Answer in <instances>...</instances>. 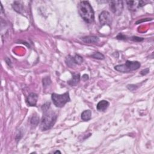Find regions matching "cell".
Masks as SVG:
<instances>
[{
  "mask_svg": "<svg viewBox=\"0 0 154 154\" xmlns=\"http://www.w3.org/2000/svg\"><path fill=\"white\" fill-rule=\"evenodd\" d=\"M42 83H43V86L44 87H46L51 84V80L50 79L49 76H46L45 78H44V79L42 80Z\"/></svg>",
  "mask_w": 154,
  "mask_h": 154,
  "instance_id": "obj_18",
  "label": "cell"
},
{
  "mask_svg": "<svg viewBox=\"0 0 154 154\" xmlns=\"http://www.w3.org/2000/svg\"><path fill=\"white\" fill-rule=\"evenodd\" d=\"M140 66V63L137 62V61L132 62V61L127 60L125 64H119V65L114 66V69L117 71L120 72L129 73L139 69Z\"/></svg>",
  "mask_w": 154,
  "mask_h": 154,
  "instance_id": "obj_3",
  "label": "cell"
},
{
  "mask_svg": "<svg viewBox=\"0 0 154 154\" xmlns=\"http://www.w3.org/2000/svg\"><path fill=\"white\" fill-rule=\"evenodd\" d=\"M51 99L54 104L57 107L62 108L66 103L69 102L71 101L69 96V93L67 92L62 95H59L57 93L52 94Z\"/></svg>",
  "mask_w": 154,
  "mask_h": 154,
  "instance_id": "obj_4",
  "label": "cell"
},
{
  "mask_svg": "<svg viewBox=\"0 0 154 154\" xmlns=\"http://www.w3.org/2000/svg\"><path fill=\"white\" fill-rule=\"evenodd\" d=\"M92 118V112L90 110L84 111L81 113V119L84 121H89Z\"/></svg>",
  "mask_w": 154,
  "mask_h": 154,
  "instance_id": "obj_11",
  "label": "cell"
},
{
  "mask_svg": "<svg viewBox=\"0 0 154 154\" xmlns=\"http://www.w3.org/2000/svg\"><path fill=\"white\" fill-rule=\"evenodd\" d=\"M50 106V102H46L42 107L43 116L40 125V130L42 131H46L51 129L57 121V114L51 110Z\"/></svg>",
  "mask_w": 154,
  "mask_h": 154,
  "instance_id": "obj_1",
  "label": "cell"
},
{
  "mask_svg": "<svg viewBox=\"0 0 154 154\" xmlns=\"http://www.w3.org/2000/svg\"><path fill=\"white\" fill-rule=\"evenodd\" d=\"M12 6H13L14 10L16 12H17L18 13H21V12L22 11V6L20 3L18 2V1H15L13 5H12Z\"/></svg>",
  "mask_w": 154,
  "mask_h": 154,
  "instance_id": "obj_12",
  "label": "cell"
},
{
  "mask_svg": "<svg viewBox=\"0 0 154 154\" xmlns=\"http://www.w3.org/2000/svg\"><path fill=\"white\" fill-rule=\"evenodd\" d=\"M99 21L101 25H110L112 23V17L110 13L107 11L102 12L99 16Z\"/></svg>",
  "mask_w": 154,
  "mask_h": 154,
  "instance_id": "obj_6",
  "label": "cell"
},
{
  "mask_svg": "<svg viewBox=\"0 0 154 154\" xmlns=\"http://www.w3.org/2000/svg\"><path fill=\"white\" fill-rule=\"evenodd\" d=\"M110 8L114 15H121L123 9L122 1H110Z\"/></svg>",
  "mask_w": 154,
  "mask_h": 154,
  "instance_id": "obj_5",
  "label": "cell"
},
{
  "mask_svg": "<svg viewBox=\"0 0 154 154\" xmlns=\"http://www.w3.org/2000/svg\"><path fill=\"white\" fill-rule=\"evenodd\" d=\"M30 122H31V124L33 126H37L39 123V117L37 115H33L32 116Z\"/></svg>",
  "mask_w": 154,
  "mask_h": 154,
  "instance_id": "obj_13",
  "label": "cell"
},
{
  "mask_svg": "<svg viewBox=\"0 0 154 154\" xmlns=\"http://www.w3.org/2000/svg\"><path fill=\"white\" fill-rule=\"evenodd\" d=\"M6 63H7V64H8V66H11V64H12V63H11V61H10V60L9 58H6Z\"/></svg>",
  "mask_w": 154,
  "mask_h": 154,
  "instance_id": "obj_24",
  "label": "cell"
},
{
  "mask_svg": "<svg viewBox=\"0 0 154 154\" xmlns=\"http://www.w3.org/2000/svg\"><path fill=\"white\" fill-rule=\"evenodd\" d=\"M136 3H137V1H126L127 6H128L129 9H130V10H133V11L135 10L137 6L138 7V6L135 5Z\"/></svg>",
  "mask_w": 154,
  "mask_h": 154,
  "instance_id": "obj_14",
  "label": "cell"
},
{
  "mask_svg": "<svg viewBox=\"0 0 154 154\" xmlns=\"http://www.w3.org/2000/svg\"><path fill=\"white\" fill-rule=\"evenodd\" d=\"M127 88H128L129 90L131 91H134V90H135L136 89L138 88V87H137V85H136L130 84V85H127Z\"/></svg>",
  "mask_w": 154,
  "mask_h": 154,
  "instance_id": "obj_19",
  "label": "cell"
},
{
  "mask_svg": "<svg viewBox=\"0 0 154 154\" xmlns=\"http://www.w3.org/2000/svg\"><path fill=\"white\" fill-rule=\"evenodd\" d=\"M78 12L80 16L86 23L92 24L94 22V11L89 1H80L78 6Z\"/></svg>",
  "mask_w": 154,
  "mask_h": 154,
  "instance_id": "obj_2",
  "label": "cell"
},
{
  "mask_svg": "<svg viewBox=\"0 0 154 154\" xmlns=\"http://www.w3.org/2000/svg\"><path fill=\"white\" fill-rule=\"evenodd\" d=\"M73 60L75 64H81L83 62V58L80 55H75V57H73Z\"/></svg>",
  "mask_w": 154,
  "mask_h": 154,
  "instance_id": "obj_16",
  "label": "cell"
},
{
  "mask_svg": "<svg viewBox=\"0 0 154 154\" xmlns=\"http://www.w3.org/2000/svg\"><path fill=\"white\" fill-rule=\"evenodd\" d=\"M91 57L92 58L97 59V60H104L105 58L104 55L102 54L99 53V52H97V53H95L91 55Z\"/></svg>",
  "mask_w": 154,
  "mask_h": 154,
  "instance_id": "obj_17",
  "label": "cell"
},
{
  "mask_svg": "<svg viewBox=\"0 0 154 154\" xmlns=\"http://www.w3.org/2000/svg\"><path fill=\"white\" fill-rule=\"evenodd\" d=\"M37 100H38V95L35 93H31L27 98L26 102L28 106L35 107L36 106Z\"/></svg>",
  "mask_w": 154,
  "mask_h": 154,
  "instance_id": "obj_7",
  "label": "cell"
},
{
  "mask_svg": "<svg viewBox=\"0 0 154 154\" xmlns=\"http://www.w3.org/2000/svg\"><path fill=\"white\" fill-rule=\"evenodd\" d=\"M131 40L133 41H135V42H141V41L143 40V38H141V37H139L137 36H133L131 37Z\"/></svg>",
  "mask_w": 154,
  "mask_h": 154,
  "instance_id": "obj_20",
  "label": "cell"
},
{
  "mask_svg": "<svg viewBox=\"0 0 154 154\" xmlns=\"http://www.w3.org/2000/svg\"><path fill=\"white\" fill-rule=\"evenodd\" d=\"M61 153V152H60L59 151V150H57V151H55V152H54V153Z\"/></svg>",
  "mask_w": 154,
  "mask_h": 154,
  "instance_id": "obj_25",
  "label": "cell"
},
{
  "mask_svg": "<svg viewBox=\"0 0 154 154\" xmlns=\"http://www.w3.org/2000/svg\"><path fill=\"white\" fill-rule=\"evenodd\" d=\"M109 105H110V103L108 101H105V100H102L98 102L96 108L99 112H105L108 108Z\"/></svg>",
  "mask_w": 154,
  "mask_h": 154,
  "instance_id": "obj_9",
  "label": "cell"
},
{
  "mask_svg": "<svg viewBox=\"0 0 154 154\" xmlns=\"http://www.w3.org/2000/svg\"><path fill=\"white\" fill-rule=\"evenodd\" d=\"M149 72V68H146V69H143L141 71V75H146L148 74V73Z\"/></svg>",
  "mask_w": 154,
  "mask_h": 154,
  "instance_id": "obj_21",
  "label": "cell"
},
{
  "mask_svg": "<svg viewBox=\"0 0 154 154\" xmlns=\"http://www.w3.org/2000/svg\"><path fill=\"white\" fill-rule=\"evenodd\" d=\"M66 64L69 67H73L75 65V63L74 62V60H73V57H72L71 55H68V56L66 58Z\"/></svg>",
  "mask_w": 154,
  "mask_h": 154,
  "instance_id": "obj_15",
  "label": "cell"
},
{
  "mask_svg": "<svg viewBox=\"0 0 154 154\" xmlns=\"http://www.w3.org/2000/svg\"><path fill=\"white\" fill-rule=\"evenodd\" d=\"M80 81V74L79 73H72V78H71L69 81H68L67 83L69 84V85H71V86H74L76 85L79 83Z\"/></svg>",
  "mask_w": 154,
  "mask_h": 154,
  "instance_id": "obj_8",
  "label": "cell"
},
{
  "mask_svg": "<svg viewBox=\"0 0 154 154\" xmlns=\"http://www.w3.org/2000/svg\"><path fill=\"white\" fill-rule=\"evenodd\" d=\"M117 38L118 39H121V40H125V39H126V36H125L124 35H122V34H119V35L117 36Z\"/></svg>",
  "mask_w": 154,
  "mask_h": 154,
  "instance_id": "obj_22",
  "label": "cell"
},
{
  "mask_svg": "<svg viewBox=\"0 0 154 154\" xmlns=\"http://www.w3.org/2000/svg\"><path fill=\"white\" fill-rule=\"evenodd\" d=\"M82 40L84 42L87 43V44H96L99 42V38L96 36H93L84 37L82 39Z\"/></svg>",
  "mask_w": 154,
  "mask_h": 154,
  "instance_id": "obj_10",
  "label": "cell"
},
{
  "mask_svg": "<svg viewBox=\"0 0 154 154\" xmlns=\"http://www.w3.org/2000/svg\"><path fill=\"white\" fill-rule=\"evenodd\" d=\"M82 79H83L84 81H87V80L89 79V76L86 74L84 75L83 77H82Z\"/></svg>",
  "mask_w": 154,
  "mask_h": 154,
  "instance_id": "obj_23",
  "label": "cell"
}]
</instances>
